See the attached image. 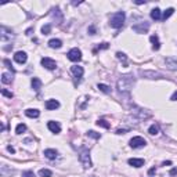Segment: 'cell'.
<instances>
[{
    "instance_id": "ab89813d",
    "label": "cell",
    "mask_w": 177,
    "mask_h": 177,
    "mask_svg": "<svg viewBox=\"0 0 177 177\" xmlns=\"http://www.w3.org/2000/svg\"><path fill=\"white\" fill-rule=\"evenodd\" d=\"M7 149H8V151H10V152H11V154H14V152H15V149L12 148L11 145H8V147H7Z\"/></svg>"
},
{
    "instance_id": "e0dca14e",
    "label": "cell",
    "mask_w": 177,
    "mask_h": 177,
    "mask_svg": "<svg viewBox=\"0 0 177 177\" xmlns=\"http://www.w3.org/2000/svg\"><path fill=\"white\" fill-rule=\"evenodd\" d=\"M57 155H58V152H57L56 149H51V148L44 149V157L47 158V159H56Z\"/></svg>"
},
{
    "instance_id": "4dcf8cb0",
    "label": "cell",
    "mask_w": 177,
    "mask_h": 177,
    "mask_svg": "<svg viewBox=\"0 0 177 177\" xmlns=\"http://www.w3.org/2000/svg\"><path fill=\"white\" fill-rule=\"evenodd\" d=\"M50 32H51V25L50 24L43 25V26H42V33H43V35H48Z\"/></svg>"
},
{
    "instance_id": "52a82bcc",
    "label": "cell",
    "mask_w": 177,
    "mask_h": 177,
    "mask_svg": "<svg viewBox=\"0 0 177 177\" xmlns=\"http://www.w3.org/2000/svg\"><path fill=\"white\" fill-rule=\"evenodd\" d=\"M67 56H68V60H71L72 62H78V61L82 60V51H80V50H79L78 47L71 48Z\"/></svg>"
},
{
    "instance_id": "30bf717a",
    "label": "cell",
    "mask_w": 177,
    "mask_h": 177,
    "mask_svg": "<svg viewBox=\"0 0 177 177\" xmlns=\"http://www.w3.org/2000/svg\"><path fill=\"white\" fill-rule=\"evenodd\" d=\"M0 37H1V42H7V40H11L12 37H14V33L11 32V31H8L6 26H1V29H0Z\"/></svg>"
},
{
    "instance_id": "ee69618b",
    "label": "cell",
    "mask_w": 177,
    "mask_h": 177,
    "mask_svg": "<svg viewBox=\"0 0 177 177\" xmlns=\"http://www.w3.org/2000/svg\"><path fill=\"white\" fill-rule=\"evenodd\" d=\"M136 4H145V1H144V0H137Z\"/></svg>"
},
{
    "instance_id": "f35d334b",
    "label": "cell",
    "mask_w": 177,
    "mask_h": 177,
    "mask_svg": "<svg viewBox=\"0 0 177 177\" xmlns=\"http://www.w3.org/2000/svg\"><path fill=\"white\" fill-rule=\"evenodd\" d=\"M126 132H127V129H119L116 130V134H125Z\"/></svg>"
},
{
    "instance_id": "1f68e13d",
    "label": "cell",
    "mask_w": 177,
    "mask_h": 177,
    "mask_svg": "<svg viewBox=\"0 0 177 177\" xmlns=\"http://www.w3.org/2000/svg\"><path fill=\"white\" fill-rule=\"evenodd\" d=\"M87 136L88 137H93V138H100L101 134H98V133L93 132V130H90V132H87Z\"/></svg>"
},
{
    "instance_id": "ffe728a7",
    "label": "cell",
    "mask_w": 177,
    "mask_h": 177,
    "mask_svg": "<svg viewBox=\"0 0 177 177\" xmlns=\"http://www.w3.org/2000/svg\"><path fill=\"white\" fill-rule=\"evenodd\" d=\"M32 87L35 91H39L42 88V80L39 78H32Z\"/></svg>"
},
{
    "instance_id": "ba28073f",
    "label": "cell",
    "mask_w": 177,
    "mask_h": 177,
    "mask_svg": "<svg viewBox=\"0 0 177 177\" xmlns=\"http://www.w3.org/2000/svg\"><path fill=\"white\" fill-rule=\"evenodd\" d=\"M132 29L136 33H147V32H148V29H149V22L144 21V22L136 24V25H133V26H132Z\"/></svg>"
},
{
    "instance_id": "b9f144b4",
    "label": "cell",
    "mask_w": 177,
    "mask_h": 177,
    "mask_svg": "<svg viewBox=\"0 0 177 177\" xmlns=\"http://www.w3.org/2000/svg\"><path fill=\"white\" fill-rule=\"evenodd\" d=\"M174 174H177V169H172V170H170V176H174Z\"/></svg>"
},
{
    "instance_id": "8fae6325",
    "label": "cell",
    "mask_w": 177,
    "mask_h": 177,
    "mask_svg": "<svg viewBox=\"0 0 177 177\" xmlns=\"http://www.w3.org/2000/svg\"><path fill=\"white\" fill-rule=\"evenodd\" d=\"M42 65H43L44 68L47 69H56L57 68V62L54 60H51V58H48V57H44V58H42Z\"/></svg>"
},
{
    "instance_id": "5bb4252c",
    "label": "cell",
    "mask_w": 177,
    "mask_h": 177,
    "mask_svg": "<svg viewBox=\"0 0 177 177\" xmlns=\"http://www.w3.org/2000/svg\"><path fill=\"white\" fill-rule=\"evenodd\" d=\"M127 162H129V165L133 166V167H141V166H144V163H145V161L141 159V158H130Z\"/></svg>"
},
{
    "instance_id": "5b68a950",
    "label": "cell",
    "mask_w": 177,
    "mask_h": 177,
    "mask_svg": "<svg viewBox=\"0 0 177 177\" xmlns=\"http://www.w3.org/2000/svg\"><path fill=\"white\" fill-rule=\"evenodd\" d=\"M132 113L134 115V116H137L140 121H143V119H147V118L151 116V112L149 111H147V109H143V108H138V107H133L132 108Z\"/></svg>"
},
{
    "instance_id": "484cf974",
    "label": "cell",
    "mask_w": 177,
    "mask_h": 177,
    "mask_svg": "<svg viewBox=\"0 0 177 177\" xmlns=\"http://www.w3.org/2000/svg\"><path fill=\"white\" fill-rule=\"evenodd\" d=\"M39 176L40 177H51L53 176V172L48 169H40L39 170Z\"/></svg>"
},
{
    "instance_id": "60d3db41",
    "label": "cell",
    "mask_w": 177,
    "mask_h": 177,
    "mask_svg": "<svg viewBox=\"0 0 177 177\" xmlns=\"http://www.w3.org/2000/svg\"><path fill=\"white\" fill-rule=\"evenodd\" d=\"M172 100H173V101H177V91L173 93V96H172Z\"/></svg>"
},
{
    "instance_id": "2e32d148",
    "label": "cell",
    "mask_w": 177,
    "mask_h": 177,
    "mask_svg": "<svg viewBox=\"0 0 177 177\" xmlns=\"http://www.w3.org/2000/svg\"><path fill=\"white\" fill-rule=\"evenodd\" d=\"M46 109H48V111H53V109H57L58 108V107H60V102H58V101L57 100H47L46 101Z\"/></svg>"
},
{
    "instance_id": "836d02e7",
    "label": "cell",
    "mask_w": 177,
    "mask_h": 177,
    "mask_svg": "<svg viewBox=\"0 0 177 177\" xmlns=\"http://www.w3.org/2000/svg\"><path fill=\"white\" fill-rule=\"evenodd\" d=\"M116 57L121 61H123V62H125V65H126V61H127V58H126V56L123 54V53H116Z\"/></svg>"
},
{
    "instance_id": "44dd1931",
    "label": "cell",
    "mask_w": 177,
    "mask_h": 177,
    "mask_svg": "<svg viewBox=\"0 0 177 177\" xmlns=\"http://www.w3.org/2000/svg\"><path fill=\"white\" fill-rule=\"evenodd\" d=\"M25 115L28 118H37L39 115H40V112H39V109H32V108H29L25 111Z\"/></svg>"
},
{
    "instance_id": "8d00e7d4",
    "label": "cell",
    "mask_w": 177,
    "mask_h": 177,
    "mask_svg": "<svg viewBox=\"0 0 177 177\" xmlns=\"http://www.w3.org/2000/svg\"><path fill=\"white\" fill-rule=\"evenodd\" d=\"M109 47V44L108 43H101V44H98V48H100V50H102V48H108Z\"/></svg>"
},
{
    "instance_id": "7a4b0ae2",
    "label": "cell",
    "mask_w": 177,
    "mask_h": 177,
    "mask_svg": "<svg viewBox=\"0 0 177 177\" xmlns=\"http://www.w3.org/2000/svg\"><path fill=\"white\" fill-rule=\"evenodd\" d=\"M125 18H126L125 12L118 11V12H115V14L111 15V18H109V25L115 29H119V28L123 26V24H125Z\"/></svg>"
},
{
    "instance_id": "9c48e42d",
    "label": "cell",
    "mask_w": 177,
    "mask_h": 177,
    "mask_svg": "<svg viewBox=\"0 0 177 177\" xmlns=\"http://www.w3.org/2000/svg\"><path fill=\"white\" fill-rule=\"evenodd\" d=\"M71 71H72V73L75 75V79H76V83H79L82 79V76H83V73H85V69H83V67H79V65H73L72 68H71Z\"/></svg>"
},
{
    "instance_id": "4fadbf2b",
    "label": "cell",
    "mask_w": 177,
    "mask_h": 177,
    "mask_svg": "<svg viewBox=\"0 0 177 177\" xmlns=\"http://www.w3.org/2000/svg\"><path fill=\"white\" fill-rule=\"evenodd\" d=\"M14 60H15V62H18V64H25L26 60H28V56H26L25 51H17L15 54H14Z\"/></svg>"
},
{
    "instance_id": "7bdbcfd3",
    "label": "cell",
    "mask_w": 177,
    "mask_h": 177,
    "mask_svg": "<svg viewBox=\"0 0 177 177\" xmlns=\"http://www.w3.org/2000/svg\"><path fill=\"white\" fill-rule=\"evenodd\" d=\"M148 173H149V176H151V174H154V173H155V167H152V169H149V172H148Z\"/></svg>"
},
{
    "instance_id": "74e56055",
    "label": "cell",
    "mask_w": 177,
    "mask_h": 177,
    "mask_svg": "<svg viewBox=\"0 0 177 177\" xmlns=\"http://www.w3.org/2000/svg\"><path fill=\"white\" fill-rule=\"evenodd\" d=\"M88 32H90V35H96V28H94V26H90V28H88Z\"/></svg>"
},
{
    "instance_id": "f1b7e54d",
    "label": "cell",
    "mask_w": 177,
    "mask_h": 177,
    "mask_svg": "<svg viewBox=\"0 0 177 177\" xmlns=\"http://www.w3.org/2000/svg\"><path fill=\"white\" fill-rule=\"evenodd\" d=\"M25 130H26V126H25L24 123H20V125L15 127V133H17V134H22Z\"/></svg>"
},
{
    "instance_id": "d6a6232c",
    "label": "cell",
    "mask_w": 177,
    "mask_h": 177,
    "mask_svg": "<svg viewBox=\"0 0 177 177\" xmlns=\"http://www.w3.org/2000/svg\"><path fill=\"white\" fill-rule=\"evenodd\" d=\"M3 62H4V65H6V67H7V68H8V69H10V71H11V72H12V73L15 72V69L12 68V65H11V62H10V61H8V60H4V61H3Z\"/></svg>"
},
{
    "instance_id": "7402d4cb",
    "label": "cell",
    "mask_w": 177,
    "mask_h": 177,
    "mask_svg": "<svg viewBox=\"0 0 177 177\" xmlns=\"http://www.w3.org/2000/svg\"><path fill=\"white\" fill-rule=\"evenodd\" d=\"M151 18L155 21H159L162 18V14H161V10L159 8H154L152 11H151Z\"/></svg>"
},
{
    "instance_id": "7c38bea8",
    "label": "cell",
    "mask_w": 177,
    "mask_h": 177,
    "mask_svg": "<svg viewBox=\"0 0 177 177\" xmlns=\"http://www.w3.org/2000/svg\"><path fill=\"white\" fill-rule=\"evenodd\" d=\"M165 65H166V68L170 69V71H177V58L167 57L165 60Z\"/></svg>"
},
{
    "instance_id": "4316f807",
    "label": "cell",
    "mask_w": 177,
    "mask_h": 177,
    "mask_svg": "<svg viewBox=\"0 0 177 177\" xmlns=\"http://www.w3.org/2000/svg\"><path fill=\"white\" fill-rule=\"evenodd\" d=\"M97 126H101V127H104V129H109V127H111V125H109L107 121H104V119H98V121H97Z\"/></svg>"
},
{
    "instance_id": "3957f363",
    "label": "cell",
    "mask_w": 177,
    "mask_h": 177,
    "mask_svg": "<svg viewBox=\"0 0 177 177\" xmlns=\"http://www.w3.org/2000/svg\"><path fill=\"white\" fill-rule=\"evenodd\" d=\"M79 161L82 162V165L85 169H88L91 167V159H90V151L87 148H83L79 152Z\"/></svg>"
},
{
    "instance_id": "d590c367",
    "label": "cell",
    "mask_w": 177,
    "mask_h": 177,
    "mask_svg": "<svg viewBox=\"0 0 177 177\" xmlns=\"http://www.w3.org/2000/svg\"><path fill=\"white\" fill-rule=\"evenodd\" d=\"M1 94H3V96H6V97H8V98H12V96H14L11 91H7L6 88H3V90H1Z\"/></svg>"
},
{
    "instance_id": "d4e9b609",
    "label": "cell",
    "mask_w": 177,
    "mask_h": 177,
    "mask_svg": "<svg viewBox=\"0 0 177 177\" xmlns=\"http://www.w3.org/2000/svg\"><path fill=\"white\" fill-rule=\"evenodd\" d=\"M97 87L100 88V91L105 93V94H109V93H111V87H109V86H107V85H104V83H98V85H97Z\"/></svg>"
},
{
    "instance_id": "f6af8a7d",
    "label": "cell",
    "mask_w": 177,
    "mask_h": 177,
    "mask_svg": "<svg viewBox=\"0 0 177 177\" xmlns=\"http://www.w3.org/2000/svg\"><path fill=\"white\" fill-rule=\"evenodd\" d=\"M170 163H172V162H170V161H167V162H163V166H166V165H170Z\"/></svg>"
},
{
    "instance_id": "83f0119b",
    "label": "cell",
    "mask_w": 177,
    "mask_h": 177,
    "mask_svg": "<svg viewBox=\"0 0 177 177\" xmlns=\"http://www.w3.org/2000/svg\"><path fill=\"white\" fill-rule=\"evenodd\" d=\"M174 12V8H167V10H166V11H163V15H162V18H163V20H167V18H169L170 15H172V14H173Z\"/></svg>"
},
{
    "instance_id": "d6986e66",
    "label": "cell",
    "mask_w": 177,
    "mask_h": 177,
    "mask_svg": "<svg viewBox=\"0 0 177 177\" xmlns=\"http://www.w3.org/2000/svg\"><path fill=\"white\" fill-rule=\"evenodd\" d=\"M149 40H151V43H152L154 50H159V48H161V43H159V39H158L157 35H152V36L149 37Z\"/></svg>"
},
{
    "instance_id": "277c9868",
    "label": "cell",
    "mask_w": 177,
    "mask_h": 177,
    "mask_svg": "<svg viewBox=\"0 0 177 177\" xmlns=\"http://www.w3.org/2000/svg\"><path fill=\"white\" fill-rule=\"evenodd\" d=\"M138 75L141 78H145V79H162L163 78V75L158 71H144V69H140Z\"/></svg>"
},
{
    "instance_id": "ac0fdd59",
    "label": "cell",
    "mask_w": 177,
    "mask_h": 177,
    "mask_svg": "<svg viewBox=\"0 0 177 177\" xmlns=\"http://www.w3.org/2000/svg\"><path fill=\"white\" fill-rule=\"evenodd\" d=\"M53 18L56 20L57 24H60L61 21H62V12L60 11V8H54L53 10Z\"/></svg>"
},
{
    "instance_id": "8992f818",
    "label": "cell",
    "mask_w": 177,
    "mask_h": 177,
    "mask_svg": "<svg viewBox=\"0 0 177 177\" xmlns=\"http://www.w3.org/2000/svg\"><path fill=\"white\" fill-rule=\"evenodd\" d=\"M129 145L132 147V148H134V149L143 148V147H145V145H147V140H145V138H143V137H140V136L133 137L132 140L129 141Z\"/></svg>"
},
{
    "instance_id": "603a6c76",
    "label": "cell",
    "mask_w": 177,
    "mask_h": 177,
    "mask_svg": "<svg viewBox=\"0 0 177 177\" xmlns=\"http://www.w3.org/2000/svg\"><path fill=\"white\" fill-rule=\"evenodd\" d=\"M48 46L51 48H60L61 46H62V42H61L60 39H51V40L48 42Z\"/></svg>"
},
{
    "instance_id": "f546056e",
    "label": "cell",
    "mask_w": 177,
    "mask_h": 177,
    "mask_svg": "<svg viewBox=\"0 0 177 177\" xmlns=\"http://www.w3.org/2000/svg\"><path fill=\"white\" fill-rule=\"evenodd\" d=\"M148 133H149V134H152V136H155V134H158V133H159V127H158L157 125H152V126H149V129H148Z\"/></svg>"
},
{
    "instance_id": "6da1fadb",
    "label": "cell",
    "mask_w": 177,
    "mask_h": 177,
    "mask_svg": "<svg viewBox=\"0 0 177 177\" xmlns=\"http://www.w3.org/2000/svg\"><path fill=\"white\" fill-rule=\"evenodd\" d=\"M136 80H134V78L132 75H125V76H122L116 83V88L118 91L121 93V94H129L132 91L133 86H134Z\"/></svg>"
},
{
    "instance_id": "cb8c5ba5",
    "label": "cell",
    "mask_w": 177,
    "mask_h": 177,
    "mask_svg": "<svg viewBox=\"0 0 177 177\" xmlns=\"http://www.w3.org/2000/svg\"><path fill=\"white\" fill-rule=\"evenodd\" d=\"M1 82H3L4 85H10L12 82V78H11V75H8V73H6L4 72L3 75H1Z\"/></svg>"
},
{
    "instance_id": "e575fe53",
    "label": "cell",
    "mask_w": 177,
    "mask_h": 177,
    "mask_svg": "<svg viewBox=\"0 0 177 177\" xmlns=\"http://www.w3.org/2000/svg\"><path fill=\"white\" fill-rule=\"evenodd\" d=\"M22 177H35V173L32 170H26V172H22Z\"/></svg>"
},
{
    "instance_id": "9a60e30c",
    "label": "cell",
    "mask_w": 177,
    "mask_h": 177,
    "mask_svg": "<svg viewBox=\"0 0 177 177\" xmlns=\"http://www.w3.org/2000/svg\"><path fill=\"white\" fill-rule=\"evenodd\" d=\"M47 127H48V130H50V132L56 133V134H58V133L61 132V126H60V123H58V122L50 121L47 123Z\"/></svg>"
}]
</instances>
